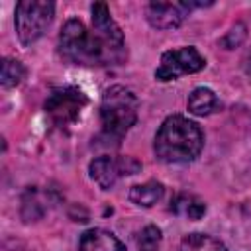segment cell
Instances as JSON below:
<instances>
[{
  "mask_svg": "<svg viewBox=\"0 0 251 251\" xmlns=\"http://www.w3.org/2000/svg\"><path fill=\"white\" fill-rule=\"evenodd\" d=\"M92 27L71 18L59 33V53L63 59L75 65L86 67H106L122 65L127 59L126 39L120 25L114 22L110 8L104 2H94L90 6Z\"/></svg>",
  "mask_w": 251,
  "mask_h": 251,
  "instance_id": "cell-1",
  "label": "cell"
},
{
  "mask_svg": "<svg viewBox=\"0 0 251 251\" xmlns=\"http://www.w3.org/2000/svg\"><path fill=\"white\" fill-rule=\"evenodd\" d=\"M204 147V133L196 122L175 114L169 116L155 135V155L163 163H190Z\"/></svg>",
  "mask_w": 251,
  "mask_h": 251,
  "instance_id": "cell-2",
  "label": "cell"
},
{
  "mask_svg": "<svg viewBox=\"0 0 251 251\" xmlns=\"http://www.w3.org/2000/svg\"><path fill=\"white\" fill-rule=\"evenodd\" d=\"M137 110H139V100L129 88L122 84H114L106 88L100 102L102 137L108 143L118 145L135 124Z\"/></svg>",
  "mask_w": 251,
  "mask_h": 251,
  "instance_id": "cell-3",
  "label": "cell"
},
{
  "mask_svg": "<svg viewBox=\"0 0 251 251\" xmlns=\"http://www.w3.org/2000/svg\"><path fill=\"white\" fill-rule=\"evenodd\" d=\"M55 4L45 0H22L16 4V33L22 45L35 43L53 22Z\"/></svg>",
  "mask_w": 251,
  "mask_h": 251,
  "instance_id": "cell-4",
  "label": "cell"
},
{
  "mask_svg": "<svg viewBox=\"0 0 251 251\" xmlns=\"http://www.w3.org/2000/svg\"><path fill=\"white\" fill-rule=\"evenodd\" d=\"M88 104L86 94L76 86H59L53 88L51 94L45 100V112L49 114L51 122L59 127L73 126L78 118L84 106Z\"/></svg>",
  "mask_w": 251,
  "mask_h": 251,
  "instance_id": "cell-5",
  "label": "cell"
},
{
  "mask_svg": "<svg viewBox=\"0 0 251 251\" xmlns=\"http://www.w3.org/2000/svg\"><path fill=\"white\" fill-rule=\"evenodd\" d=\"M206 67V59L200 55V51L192 45L188 47H178L165 51L161 55V65L155 71V78L161 82L175 80L182 75H192L198 73Z\"/></svg>",
  "mask_w": 251,
  "mask_h": 251,
  "instance_id": "cell-6",
  "label": "cell"
},
{
  "mask_svg": "<svg viewBox=\"0 0 251 251\" xmlns=\"http://www.w3.org/2000/svg\"><path fill=\"white\" fill-rule=\"evenodd\" d=\"M139 169H141V163L133 157H110V155L96 157L88 165L90 178L102 190H110L118 182L120 176L135 175Z\"/></svg>",
  "mask_w": 251,
  "mask_h": 251,
  "instance_id": "cell-7",
  "label": "cell"
},
{
  "mask_svg": "<svg viewBox=\"0 0 251 251\" xmlns=\"http://www.w3.org/2000/svg\"><path fill=\"white\" fill-rule=\"evenodd\" d=\"M212 2H149L145 8V18L155 29L178 27L192 8L210 6Z\"/></svg>",
  "mask_w": 251,
  "mask_h": 251,
  "instance_id": "cell-8",
  "label": "cell"
},
{
  "mask_svg": "<svg viewBox=\"0 0 251 251\" xmlns=\"http://www.w3.org/2000/svg\"><path fill=\"white\" fill-rule=\"evenodd\" d=\"M78 251H126V247L112 231L92 227L80 235Z\"/></svg>",
  "mask_w": 251,
  "mask_h": 251,
  "instance_id": "cell-9",
  "label": "cell"
},
{
  "mask_svg": "<svg viewBox=\"0 0 251 251\" xmlns=\"http://www.w3.org/2000/svg\"><path fill=\"white\" fill-rule=\"evenodd\" d=\"M186 106H188V112L194 114V116H210V114H214L222 108L216 92L212 88H206V86L194 88L188 94Z\"/></svg>",
  "mask_w": 251,
  "mask_h": 251,
  "instance_id": "cell-10",
  "label": "cell"
},
{
  "mask_svg": "<svg viewBox=\"0 0 251 251\" xmlns=\"http://www.w3.org/2000/svg\"><path fill=\"white\" fill-rule=\"evenodd\" d=\"M163 194H165V186L159 180H147L143 184H135L129 188V200L141 208L155 206L163 198Z\"/></svg>",
  "mask_w": 251,
  "mask_h": 251,
  "instance_id": "cell-11",
  "label": "cell"
},
{
  "mask_svg": "<svg viewBox=\"0 0 251 251\" xmlns=\"http://www.w3.org/2000/svg\"><path fill=\"white\" fill-rule=\"evenodd\" d=\"M171 210L176 216H182V218H188V220H200L206 214V204L198 196L182 192L171 202Z\"/></svg>",
  "mask_w": 251,
  "mask_h": 251,
  "instance_id": "cell-12",
  "label": "cell"
},
{
  "mask_svg": "<svg viewBox=\"0 0 251 251\" xmlns=\"http://www.w3.org/2000/svg\"><path fill=\"white\" fill-rule=\"evenodd\" d=\"M176 251H229V249L208 233H190L180 241Z\"/></svg>",
  "mask_w": 251,
  "mask_h": 251,
  "instance_id": "cell-13",
  "label": "cell"
},
{
  "mask_svg": "<svg viewBox=\"0 0 251 251\" xmlns=\"http://www.w3.org/2000/svg\"><path fill=\"white\" fill-rule=\"evenodd\" d=\"M24 78H25V67H24L18 59L6 57V59L2 61V75H0L2 86H4V88H14V86H18Z\"/></svg>",
  "mask_w": 251,
  "mask_h": 251,
  "instance_id": "cell-14",
  "label": "cell"
},
{
  "mask_svg": "<svg viewBox=\"0 0 251 251\" xmlns=\"http://www.w3.org/2000/svg\"><path fill=\"white\" fill-rule=\"evenodd\" d=\"M139 251H159L161 245V229L157 226H145L135 237Z\"/></svg>",
  "mask_w": 251,
  "mask_h": 251,
  "instance_id": "cell-15",
  "label": "cell"
},
{
  "mask_svg": "<svg viewBox=\"0 0 251 251\" xmlns=\"http://www.w3.org/2000/svg\"><path fill=\"white\" fill-rule=\"evenodd\" d=\"M245 37H247V27H245L243 24H235V25L224 35L222 43L226 45V49H235V47H239V45L243 43Z\"/></svg>",
  "mask_w": 251,
  "mask_h": 251,
  "instance_id": "cell-16",
  "label": "cell"
},
{
  "mask_svg": "<svg viewBox=\"0 0 251 251\" xmlns=\"http://www.w3.org/2000/svg\"><path fill=\"white\" fill-rule=\"evenodd\" d=\"M243 71H245L247 76L251 78V47L247 49V53H245V57H243Z\"/></svg>",
  "mask_w": 251,
  "mask_h": 251,
  "instance_id": "cell-17",
  "label": "cell"
},
{
  "mask_svg": "<svg viewBox=\"0 0 251 251\" xmlns=\"http://www.w3.org/2000/svg\"><path fill=\"white\" fill-rule=\"evenodd\" d=\"M4 251H10V249H8V247H4Z\"/></svg>",
  "mask_w": 251,
  "mask_h": 251,
  "instance_id": "cell-18",
  "label": "cell"
}]
</instances>
